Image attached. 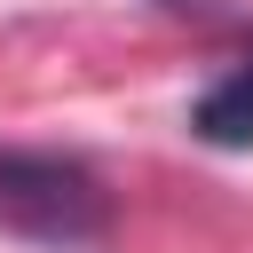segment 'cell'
Instances as JSON below:
<instances>
[{"instance_id": "2", "label": "cell", "mask_w": 253, "mask_h": 253, "mask_svg": "<svg viewBox=\"0 0 253 253\" xmlns=\"http://www.w3.org/2000/svg\"><path fill=\"white\" fill-rule=\"evenodd\" d=\"M190 134L213 150H253V55L229 63L198 103H190Z\"/></svg>"}, {"instance_id": "1", "label": "cell", "mask_w": 253, "mask_h": 253, "mask_svg": "<svg viewBox=\"0 0 253 253\" xmlns=\"http://www.w3.org/2000/svg\"><path fill=\"white\" fill-rule=\"evenodd\" d=\"M0 237H32L55 253H87L111 237V190L87 158L0 142Z\"/></svg>"}]
</instances>
